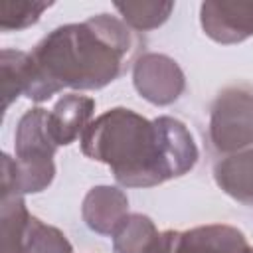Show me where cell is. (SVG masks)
<instances>
[{"instance_id": "obj_1", "label": "cell", "mask_w": 253, "mask_h": 253, "mask_svg": "<svg viewBox=\"0 0 253 253\" xmlns=\"http://www.w3.org/2000/svg\"><path fill=\"white\" fill-rule=\"evenodd\" d=\"M87 158L111 168L125 188H152L188 174L198 162V146L186 125L172 117L148 121L126 107L99 115L81 134Z\"/></svg>"}, {"instance_id": "obj_2", "label": "cell", "mask_w": 253, "mask_h": 253, "mask_svg": "<svg viewBox=\"0 0 253 253\" xmlns=\"http://www.w3.org/2000/svg\"><path fill=\"white\" fill-rule=\"evenodd\" d=\"M136 40L128 26L109 14L51 30L32 49L26 97L42 103L63 89H103L125 71Z\"/></svg>"}, {"instance_id": "obj_3", "label": "cell", "mask_w": 253, "mask_h": 253, "mask_svg": "<svg viewBox=\"0 0 253 253\" xmlns=\"http://www.w3.org/2000/svg\"><path fill=\"white\" fill-rule=\"evenodd\" d=\"M47 113L42 107H34L20 117L14 134L16 158L6 152L2 154V192H18L22 196L38 194L53 182V154L57 144L51 140L47 128Z\"/></svg>"}, {"instance_id": "obj_4", "label": "cell", "mask_w": 253, "mask_h": 253, "mask_svg": "<svg viewBox=\"0 0 253 253\" xmlns=\"http://www.w3.org/2000/svg\"><path fill=\"white\" fill-rule=\"evenodd\" d=\"M210 142L219 154H235L253 144V91L223 89L210 113Z\"/></svg>"}, {"instance_id": "obj_5", "label": "cell", "mask_w": 253, "mask_h": 253, "mask_svg": "<svg viewBox=\"0 0 253 253\" xmlns=\"http://www.w3.org/2000/svg\"><path fill=\"white\" fill-rule=\"evenodd\" d=\"M132 83L144 101L166 107L180 99L186 87V77L172 57L150 51L134 61Z\"/></svg>"}, {"instance_id": "obj_6", "label": "cell", "mask_w": 253, "mask_h": 253, "mask_svg": "<svg viewBox=\"0 0 253 253\" xmlns=\"http://www.w3.org/2000/svg\"><path fill=\"white\" fill-rule=\"evenodd\" d=\"M204 34L223 45L253 36V0H210L200 6Z\"/></svg>"}, {"instance_id": "obj_7", "label": "cell", "mask_w": 253, "mask_h": 253, "mask_svg": "<svg viewBox=\"0 0 253 253\" xmlns=\"http://www.w3.org/2000/svg\"><path fill=\"white\" fill-rule=\"evenodd\" d=\"M113 237L115 253H174L178 231H158L144 213H128Z\"/></svg>"}, {"instance_id": "obj_8", "label": "cell", "mask_w": 253, "mask_h": 253, "mask_svg": "<svg viewBox=\"0 0 253 253\" xmlns=\"http://www.w3.org/2000/svg\"><path fill=\"white\" fill-rule=\"evenodd\" d=\"M81 215L91 231L113 235L128 215V198L115 186H95L83 198Z\"/></svg>"}, {"instance_id": "obj_9", "label": "cell", "mask_w": 253, "mask_h": 253, "mask_svg": "<svg viewBox=\"0 0 253 253\" xmlns=\"http://www.w3.org/2000/svg\"><path fill=\"white\" fill-rule=\"evenodd\" d=\"M174 253H251V247L237 227L208 223L178 231Z\"/></svg>"}, {"instance_id": "obj_10", "label": "cell", "mask_w": 253, "mask_h": 253, "mask_svg": "<svg viewBox=\"0 0 253 253\" xmlns=\"http://www.w3.org/2000/svg\"><path fill=\"white\" fill-rule=\"evenodd\" d=\"M95 113V101L87 95L67 93L47 113V128L51 140L59 146H67L81 138L85 128L91 125Z\"/></svg>"}, {"instance_id": "obj_11", "label": "cell", "mask_w": 253, "mask_h": 253, "mask_svg": "<svg viewBox=\"0 0 253 253\" xmlns=\"http://www.w3.org/2000/svg\"><path fill=\"white\" fill-rule=\"evenodd\" d=\"M215 184L233 200L253 204V148L229 154L213 166Z\"/></svg>"}, {"instance_id": "obj_12", "label": "cell", "mask_w": 253, "mask_h": 253, "mask_svg": "<svg viewBox=\"0 0 253 253\" xmlns=\"http://www.w3.org/2000/svg\"><path fill=\"white\" fill-rule=\"evenodd\" d=\"M30 211L26 208L24 196L18 192H2L0 200V237L2 253H22L24 239L30 225Z\"/></svg>"}, {"instance_id": "obj_13", "label": "cell", "mask_w": 253, "mask_h": 253, "mask_svg": "<svg viewBox=\"0 0 253 253\" xmlns=\"http://www.w3.org/2000/svg\"><path fill=\"white\" fill-rule=\"evenodd\" d=\"M0 69H2V99L4 111L26 93L32 77V57L20 49H2L0 53Z\"/></svg>"}, {"instance_id": "obj_14", "label": "cell", "mask_w": 253, "mask_h": 253, "mask_svg": "<svg viewBox=\"0 0 253 253\" xmlns=\"http://www.w3.org/2000/svg\"><path fill=\"white\" fill-rule=\"evenodd\" d=\"M113 6L123 16V22L138 32H148L162 26L174 10V2H162V0L115 2Z\"/></svg>"}, {"instance_id": "obj_15", "label": "cell", "mask_w": 253, "mask_h": 253, "mask_svg": "<svg viewBox=\"0 0 253 253\" xmlns=\"http://www.w3.org/2000/svg\"><path fill=\"white\" fill-rule=\"evenodd\" d=\"M53 2L42 0H2L0 2V30L2 32H18L34 26L40 16Z\"/></svg>"}, {"instance_id": "obj_16", "label": "cell", "mask_w": 253, "mask_h": 253, "mask_svg": "<svg viewBox=\"0 0 253 253\" xmlns=\"http://www.w3.org/2000/svg\"><path fill=\"white\" fill-rule=\"evenodd\" d=\"M22 253H73V247L57 227L32 215Z\"/></svg>"}, {"instance_id": "obj_17", "label": "cell", "mask_w": 253, "mask_h": 253, "mask_svg": "<svg viewBox=\"0 0 253 253\" xmlns=\"http://www.w3.org/2000/svg\"><path fill=\"white\" fill-rule=\"evenodd\" d=\"M251 253H253V247H251Z\"/></svg>"}]
</instances>
